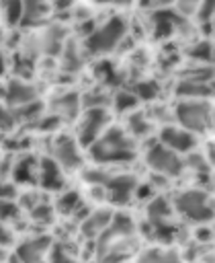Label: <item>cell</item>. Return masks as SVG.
Returning <instances> with one entry per match:
<instances>
[{
	"label": "cell",
	"instance_id": "29",
	"mask_svg": "<svg viewBox=\"0 0 215 263\" xmlns=\"http://www.w3.org/2000/svg\"><path fill=\"white\" fill-rule=\"evenodd\" d=\"M49 4H51V8L59 10V8H68V6H72L74 0H49Z\"/></svg>",
	"mask_w": 215,
	"mask_h": 263
},
{
	"label": "cell",
	"instance_id": "22",
	"mask_svg": "<svg viewBox=\"0 0 215 263\" xmlns=\"http://www.w3.org/2000/svg\"><path fill=\"white\" fill-rule=\"evenodd\" d=\"M152 129V123L145 119V115L141 113H133L129 115V121H127V132L131 134V138H139V136H147V132Z\"/></svg>",
	"mask_w": 215,
	"mask_h": 263
},
{
	"label": "cell",
	"instance_id": "17",
	"mask_svg": "<svg viewBox=\"0 0 215 263\" xmlns=\"http://www.w3.org/2000/svg\"><path fill=\"white\" fill-rule=\"evenodd\" d=\"M51 4L49 0H25V18L23 23L29 25H37L45 18V14L49 12Z\"/></svg>",
	"mask_w": 215,
	"mask_h": 263
},
{
	"label": "cell",
	"instance_id": "32",
	"mask_svg": "<svg viewBox=\"0 0 215 263\" xmlns=\"http://www.w3.org/2000/svg\"><path fill=\"white\" fill-rule=\"evenodd\" d=\"M211 25H213V33H215V16L211 18Z\"/></svg>",
	"mask_w": 215,
	"mask_h": 263
},
{
	"label": "cell",
	"instance_id": "3",
	"mask_svg": "<svg viewBox=\"0 0 215 263\" xmlns=\"http://www.w3.org/2000/svg\"><path fill=\"white\" fill-rule=\"evenodd\" d=\"M127 33V23L121 16H113L109 21H104L102 25L94 27L88 37H86V49H90L92 53H109L113 51L121 39Z\"/></svg>",
	"mask_w": 215,
	"mask_h": 263
},
{
	"label": "cell",
	"instance_id": "4",
	"mask_svg": "<svg viewBox=\"0 0 215 263\" xmlns=\"http://www.w3.org/2000/svg\"><path fill=\"white\" fill-rule=\"evenodd\" d=\"M145 162L154 173L164 175V177H178L184 168L180 154H176L162 142H156L145 150Z\"/></svg>",
	"mask_w": 215,
	"mask_h": 263
},
{
	"label": "cell",
	"instance_id": "30",
	"mask_svg": "<svg viewBox=\"0 0 215 263\" xmlns=\"http://www.w3.org/2000/svg\"><path fill=\"white\" fill-rule=\"evenodd\" d=\"M211 64H215V41H211Z\"/></svg>",
	"mask_w": 215,
	"mask_h": 263
},
{
	"label": "cell",
	"instance_id": "8",
	"mask_svg": "<svg viewBox=\"0 0 215 263\" xmlns=\"http://www.w3.org/2000/svg\"><path fill=\"white\" fill-rule=\"evenodd\" d=\"M158 142H162L164 146H168L176 154H186V152H190L197 146L195 134L184 129V127H180V125H174V123L164 125L160 129V140Z\"/></svg>",
	"mask_w": 215,
	"mask_h": 263
},
{
	"label": "cell",
	"instance_id": "10",
	"mask_svg": "<svg viewBox=\"0 0 215 263\" xmlns=\"http://www.w3.org/2000/svg\"><path fill=\"white\" fill-rule=\"evenodd\" d=\"M137 189V181L131 177V175H113L109 177V181L104 183V191H106V197L113 201V203H125L133 191Z\"/></svg>",
	"mask_w": 215,
	"mask_h": 263
},
{
	"label": "cell",
	"instance_id": "12",
	"mask_svg": "<svg viewBox=\"0 0 215 263\" xmlns=\"http://www.w3.org/2000/svg\"><path fill=\"white\" fill-rule=\"evenodd\" d=\"M113 218H115V214H113L111 210H96V212H92L90 216H86V220L82 222V232H84L86 236H90V238L102 236V234L109 230Z\"/></svg>",
	"mask_w": 215,
	"mask_h": 263
},
{
	"label": "cell",
	"instance_id": "1",
	"mask_svg": "<svg viewBox=\"0 0 215 263\" xmlns=\"http://www.w3.org/2000/svg\"><path fill=\"white\" fill-rule=\"evenodd\" d=\"M90 158L98 164L129 162L135 156V140L123 127H109L90 148Z\"/></svg>",
	"mask_w": 215,
	"mask_h": 263
},
{
	"label": "cell",
	"instance_id": "16",
	"mask_svg": "<svg viewBox=\"0 0 215 263\" xmlns=\"http://www.w3.org/2000/svg\"><path fill=\"white\" fill-rule=\"evenodd\" d=\"M178 21H180V14H176V12H172V10H162V12H158V14H156V21H154V23H156V27H154L156 37L164 39V37L172 35L174 29L178 27Z\"/></svg>",
	"mask_w": 215,
	"mask_h": 263
},
{
	"label": "cell",
	"instance_id": "6",
	"mask_svg": "<svg viewBox=\"0 0 215 263\" xmlns=\"http://www.w3.org/2000/svg\"><path fill=\"white\" fill-rule=\"evenodd\" d=\"M176 208L182 216L195 222H207L213 218V208L209 205V195L199 189H188L176 197Z\"/></svg>",
	"mask_w": 215,
	"mask_h": 263
},
{
	"label": "cell",
	"instance_id": "21",
	"mask_svg": "<svg viewBox=\"0 0 215 263\" xmlns=\"http://www.w3.org/2000/svg\"><path fill=\"white\" fill-rule=\"evenodd\" d=\"M111 101H113V105H115V109H117V111L125 113V111H131V109H135V107H137L139 97H137L133 90L121 88V90H117V92H115V97H113Z\"/></svg>",
	"mask_w": 215,
	"mask_h": 263
},
{
	"label": "cell",
	"instance_id": "5",
	"mask_svg": "<svg viewBox=\"0 0 215 263\" xmlns=\"http://www.w3.org/2000/svg\"><path fill=\"white\" fill-rule=\"evenodd\" d=\"M109 109L106 107H92L86 111V115H82L80 119V127H78V142L82 146H92L106 129H109Z\"/></svg>",
	"mask_w": 215,
	"mask_h": 263
},
{
	"label": "cell",
	"instance_id": "19",
	"mask_svg": "<svg viewBox=\"0 0 215 263\" xmlns=\"http://www.w3.org/2000/svg\"><path fill=\"white\" fill-rule=\"evenodd\" d=\"M137 263H180L178 255L168 249H147L139 255Z\"/></svg>",
	"mask_w": 215,
	"mask_h": 263
},
{
	"label": "cell",
	"instance_id": "7",
	"mask_svg": "<svg viewBox=\"0 0 215 263\" xmlns=\"http://www.w3.org/2000/svg\"><path fill=\"white\" fill-rule=\"evenodd\" d=\"M80 142L78 138L72 136H57V140L53 142V160L63 168V171H76L82 164V156H80Z\"/></svg>",
	"mask_w": 215,
	"mask_h": 263
},
{
	"label": "cell",
	"instance_id": "15",
	"mask_svg": "<svg viewBox=\"0 0 215 263\" xmlns=\"http://www.w3.org/2000/svg\"><path fill=\"white\" fill-rule=\"evenodd\" d=\"M12 177L16 183H33L35 179H39V164L33 156H23L14 168H12Z\"/></svg>",
	"mask_w": 215,
	"mask_h": 263
},
{
	"label": "cell",
	"instance_id": "14",
	"mask_svg": "<svg viewBox=\"0 0 215 263\" xmlns=\"http://www.w3.org/2000/svg\"><path fill=\"white\" fill-rule=\"evenodd\" d=\"M213 92L211 82H203V80H188L182 78L176 86V95L182 99H205Z\"/></svg>",
	"mask_w": 215,
	"mask_h": 263
},
{
	"label": "cell",
	"instance_id": "23",
	"mask_svg": "<svg viewBox=\"0 0 215 263\" xmlns=\"http://www.w3.org/2000/svg\"><path fill=\"white\" fill-rule=\"evenodd\" d=\"M78 205H80V195H78L76 191H66V193H61V197H59V201H57V210L63 212V214L74 212Z\"/></svg>",
	"mask_w": 215,
	"mask_h": 263
},
{
	"label": "cell",
	"instance_id": "2",
	"mask_svg": "<svg viewBox=\"0 0 215 263\" xmlns=\"http://www.w3.org/2000/svg\"><path fill=\"white\" fill-rule=\"evenodd\" d=\"M211 113L213 109L205 99H180L174 107V117L178 125L192 134H201L211 125Z\"/></svg>",
	"mask_w": 215,
	"mask_h": 263
},
{
	"label": "cell",
	"instance_id": "18",
	"mask_svg": "<svg viewBox=\"0 0 215 263\" xmlns=\"http://www.w3.org/2000/svg\"><path fill=\"white\" fill-rule=\"evenodd\" d=\"M2 16L8 27L23 23L25 18V0H4L2 2Z\"/></svg>",
	"mask_w": 215,
	"mask_h": 263
},
{
	"label": "cell",
	"instance_id": "24",
	"mask_svg": "<svg viewBox=\"0 0 215 263\" xmlns=\"http://www.w3.org/2000/svg\"><path fill=\"white\" fill-rule=\"evenodd\" d=\"M31 216H33V220L39 222V224H49V222L53 220V210H51L49 205H45V203H37V205H33Z\"/></svg>",
	"mask_w": 215,
	"mask_h": 263
},
{
	"label": "cell",
	"instance_id": "25",
	"mask_svg": "<svg viewBox=\"0 0 215 263\" xmlns=\"http://www.w3.org/2000/svg\"><path fill=\"white\" fill-rule=\"evenodd\" d=\"M133 92H135L139 99L149 101V99H156V95H158V84L152 82V80H145V82H139Z\"/></svg>",
	"mask_w": 215,
	"mask_h": 263
},
{
	"label": "cell",
	"instance_id": "13",
	"mask_svg": "<svg viewBox=\"0 0 215 263\" xmlns=\"http://www.w3.org/2000/svg\"><path fill=\"white\" fill-rule=\"evenodd\" d=\"M6 103H10L12 107H25L29 103H33L37 99V92L35 88L29 84V82H23V80H10L6 84Z\"/></svg>",
	"mask_w": 215,
	"mask_h": 263
},
{
	"label": "cell",
	"instance_id": "27",
	"mask_svg": "<svg viewBox=\"0 0 215 263\" xmlns=\"http://www.w3.org/2000/svg\"><path fill=\"white\" fill-rule=\"evenodd\" d=\"M49 263H76V261H74L61 247H53V249H51V261H49Z\"/></svg>",
	"mask_w": 215,
	"mask_h": 263
},
{
	"label": "cell",
	"instance_id": "20",
	"mask_svg": "<svg viewBox=\"0 0 215 263\" xmlns=\"http://www.w3.org/2000/svg\"><path fill=\"white\" fill-rule=\"evenodd\" d=\"M170 214H172V208H170V203H168L164 197H156V199H152V203L147 205V216H149V220H152L154 224H164V220H166Z\"/></svg>",
	"mask_w": 215,
	"mask_h": 263
},
{
	"label": "cell",
	"instance_id": "26",
	"mask_svg": "<svg viewBox=\"0 0 215 263\" xmlns=\"http://www.w3.org/2000/svg\"><path fill=\"white\" fill-rule=\"evenodd\" d=\"M174 4H176V8H178L180 14H192V12H199L201 10L203 0H176Z\"/></svg>",
	"mask_w": 215,
	"mask_h": 263
},
{
	"label": "cell",
	"instance_id": "31",
	"mask_svg": "<svg viewBox=\"0 0 215 263\" xmlns=\"http://www.w3.org/2000/svg\"><path fill=\"white\" fill-rule=\"evenodd\" d=\"M172 2H176V0H156L158 6H166V4H172Z\"/></svg>",
	"mask_w": 215,
	"mask_h": 263
},
{
	"label": "cell",
	"instance_id": "28",
	"mask_svg": "<svg viewBox=\"0 0 215 263\" xmlns=\"http://www.w3.org/2000/svg\"><path fill=\"white\" fill-rule=\"evenodd\" d=\"M199 16L203 21H209L215 16V0H203L201 4V10H199Z\"/></svg>",
	"mask_w": 215,
	"mask_h": 263
},
{
	"label": "cell",
	"instance_id": "11",
	"mask_svg": "<svg viewBox=\"0 0 215 263\" xmlns=\"http://www.w3.org/2000/svg\"><path fill=\"white\" fill-rule=\"evenodd\" d=\"M39 183L43 189L57 191L63 187V168L53 158H43L39 162Z\"/></svg>",
	"mask_w": 215,
	"mask_h": 263
},
{
	"label": "cell",
	"instance_id": "9",
	"mask_svg": "<svg viewBox=\"0 0 215 263\" xmlns=\"http://www.w3.org/2000/svg\"><path fill=\"white\" fill-rule=\"evenodd\" d=\"M45 253H51V238L49 236H35L29 240H23L16 247V257L23 263H43L41 259L45 257Z\"/></svg>",
	"mask_w": 215,
	"mask_h": 263
}]
</instances>
